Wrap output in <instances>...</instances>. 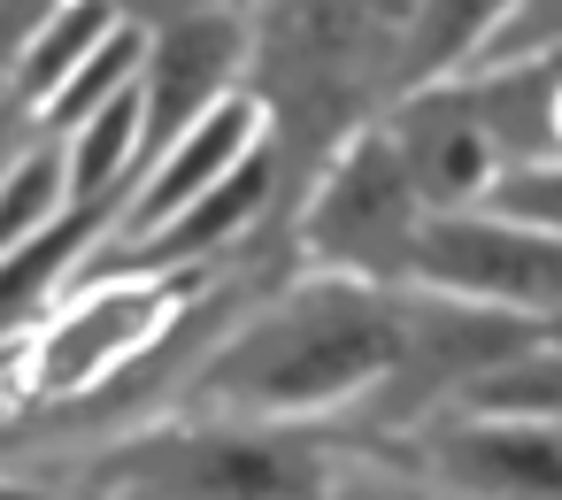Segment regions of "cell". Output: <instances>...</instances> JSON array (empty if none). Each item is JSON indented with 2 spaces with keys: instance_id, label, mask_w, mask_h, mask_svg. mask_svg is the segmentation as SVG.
Segmentation results:
<instances>
[{
  "instance_id": "1",
  "label": "cell",
  "mask_w": 562,
  "mask_h": 500,
  "mask_svg": "<svg viewBox=\"0 0 562 500\" xmlns=\"http://www.w3.org/2000/svg\"><path fill=\"white\" fill-rule=\"evenodd\" d=\"M401 362V300L362 277H316L255 316L209 370V393L232 408H316Z\"/></svg>"
},
{
  "instance_id": "2",
  "label": "cell",
  "mask_w": 562,
  "mask_h": 500,
  "mask_svg": "<svg viewBox=\"0 0 562 500\" xmlns=\"http://www.w3.org/2000/svg\"><path fill=\"white\" fill-rule=\"evenodd\" d=\"M416 0H270L247 24V55H262V109L285 124V155H316L331 132H355L370 86L401 70Z\"/></svg>"
},
{
  "instance_id": "3",
  "label": "cell",
  "mask_w": 562,
  "mask_h": 500,
  "mask_svg": "<svg viewBox=\"0 0 562 500\" xmlns=\"http://www.w3.org/2000/svg\"><path fill=\"white\" fill-rule=\"evenodd\" d=\"M416 224H424V201H416L385 124H355L331 147V162H316V201L301 216V247L331 277L393 285V277H408Z\"/></svg>"
},
{
  "instance_id": "4",
  "label": "cell",
  "mask_w": 562,
  "mask_h": 500,
  "mask_svg": "<svg viewBox=\"0 0 562 500\" xmlns=\"http://www.w3.org/2000/svg\"><path fill=\"white\" fill-rule=\"evenodd\" d=\"M408 277H424L431 293H454V300L531 316V323L562 316V239L539 224H508L493 208L424 216L416 247H408Z\"/></svg>"
},
{
  "instance_id": "5",
  "label": "cell",
  "mask_w": 562,
  "mask_h": 500,
  "mask_svg": "<svg viewBox=\"0 0 562 500\" xmlns=\"http://www.w3.org/2000/svg\"><path fill=\"white\" fill-rule=\"evenodd\" d=\"M109 485L124 500H324V469L278 431H170L132 446Z\"/></svg>"
},
{
  "instance_id": "6",
  "label": "cell",
  "mask_w": 562,
  "mask_h": 500,
  "mask_svg": "<svg viewBox=\"0 0 562 500\" xmlns=\"http://www.w3.org/2000/svg\"><path fill=\"white\" fill-rule=\"evenodd\" d=\"M539 339H547V323L508 316V308H485V300H454V293L401 300V362L385 370L393 377L385 416H408L431 393H462L477 370H493V362H508V354H524Z\"/></svg>"
},
{
  "instance_id": "7",
  "label": "cell",
  "mask_w": 562,
  "mask_h": 500,
  "mask_svg": "<svg viewBox=\"0 0 562 500\" xmlns=\"http://www.w3.org/2000/svg\"><path fill=\"white\" fill-rule=\"evenodd\" d=\"M247 63V16L239 9H201V16H178L162 32H147V63H139V155H162L186 124H201L232 78Z\"/></svg>"
},
{
  "instance_id": "8",
  "label": "cell",
  "mask_w": 562,
  "mask_h": 500,
  "mask_svg": "<svg viewBox=\"0 0 562 500\" xmlns=\"http://www.w3.org/2000/svg\"><path fill=\"white\" fill-rule=\"evenodd\" d=\"M385 139H393V155H401V170H408L424 216L470 208V201L493 185V170H501V155H493V139L477 132V116H470V101H462L454 78H447V86L393 93Z\"/></svg>"
},
{
  "instance_id": "9",
  "label": "cell",
  "mask_w": 562,
  "mask_h": 500,
  "mask_svg": "<svg viewBox=\"0 0 562 500\" xmlns=\"http://www.w3.org/2000/svg\"><path fill=\"white\" fill-rule=\"evenodd\" d=\"M178 308V285L170 277H109L101 300H86L78 316H63L40 346V385L47 393H78L93 385L101 370H132L139 346L170 323Z\"/></svg>"
},
{
  "instance_id": "10",
  "label": "cell",
  "mask_w": 562,
  "mask_h": 500,
  "mask_svg": "<svg viewBox=\"0 0 562 500\" xmlns=\"http://www.w3.org/2000/svg\"><path fill=\"white\" fill-rule=\"evenodd\" d=\"M431 469L462 500H562V423L462 416L431 439Z\"/></svg>"
},
{
  "instance_id": "11",
  "label": "cell",
  "mask_w": 562,
  "mask_h": 500,
  "mask_svg": "<svg viewBox=\"0 0 562 500\" xmlns=\"http://www.w3.org/2000/svg\"><path fill=\"white\" fill-rule=\"evenodd\" d=\"M270 185H278V147L270 139H255L201 201H186L170 224H155L147 239H124L132 254H101L86 277H162V270H186V262H201L209 247H224V239H239L247 231V216L270 201Z\"/></svg>"
},
{
  "instance_id": "12",
  "label": "cell",
  "mask_w": 562,
  "mask_h": 500,
  "mask_svg": "<svg viewBox=\"0 0 562 500\" xmlns=\"http://www.w3.org/2000/svg\"><path fill=\"white\" fill-rule=\"evenodd\" d=\"M262 139V101L255 93H224L201 124H186L162 155H155V178H147V193L132 185V216H124V239H147L155 224H170L186 201H201L247 147Z\"/></svg>"
},
{
  "instance_id": "13",
  "label": "cell",
  "mask_w": 562,
  "mask_h": 500,
  "mask_svg": "<svg viewBox=\"0 0 562 500\" xmlns=\"http://www.w3.org/2000/svg\"><path fill=\"white\" fill-rule=\"evenodd\" d=\"M508 9H516V0H416L408 39H401V70H393V93L447 86V78L477 70V55L508 24Z\"/></svg>"
},
{
  "instance_id": "14",
  "label": "cell",
  "mask_w": 562,
  "mask_h": 500,
  "mask_svg": "<svg viewBox=\"0 0 562 500\" xmlns=\"http://www.w3.org/2000/svg\"><path fill=\"white\" fill-rule=\"evenodd\" d=\"M116 201H124V185L116 193H101V201H78V208H63L47 231H32L24 247H9V254H0V339H9L55 285H63V270L109 231V216H116Z\"/></svg>"
},
{
  "instance_id": "15",
  "label": "cell",
  "mask_w": 562,
  "mask_h": 500,
  "mask_svg": "<svg viewBox=\"0 0 562 500\" xmlns=\"http://www.w3.org/2000/svg\"><path fill=\"white\" fill-rule=\"evenodd\" d=\"M116 24H124L116 0H55V16L24 39V63H16V86H9V93H16L24 109H40V101H47V93H55V86L116 32Z\"/></svg>"
},
{
  "instance_id": "16",
  "label": "cell",
  "mask_w": 562,
  "mask_h": 500,
  "mask_svg": "<svg viewBox=\"0 0 562 500\" xmlns=\"http://www.w3.org/2000/svg\"><path fill=\"white\" fill-rule=\"evenodd\" d=\"M139 124H147L139 86H124L109 109H93V116L78 124V139L63 147V185H70V201H101V193H116V185L132 178V162H139Z\"/></svg>"
},
{
  "instance_id": "17",
  "label": "cell",
  "mask_w": 562,
  "mask_h": 500,
  "mask_svg": "<svg viewBox=\"0 0 562 500\" xmlns=\"http://www.w3.org/2000/svg\"><path fill=\"white\" fill-rule=\"evenodd\" d=\"M139 63H147V32H139V24H116V32L40 101V132H47V139H70L93 109H109L124 86H139Z\"/></svg>"
},
{
  "instance_id": "18",
  "label": "cell",
  "mask_w": 562,
  "mask_h": 500,
  "mask_svg": "<svg viewBox=\"0 0 562 500\" xmlns=\"http://www.w3.org/2000/svg\"><path fill=\"white\" fill-rule=\"evenodd\" d=\"M462 416H508V423H562V346H524L462 385Z\"/></svg>"
},
{
  "instance_id": "19",
  "label": "cell",
  "mask_w": 562,
  "mask_h": 500,
  "mask_svg": "<svg viewBox=\"0 0 562 500\" xmlns=\"http://www.w3.org/2000/svg\"><path fill=\"white\" fill-rule=\"evenodd\" d=\"M63 201H70V185H63V139H40L24 162L0 170V254L24 247L32 231H47L63 216Z\"/></svg>"
},
{
  "instance_id": "20",
  "label": "cell",
  "mask_w": 562,
  "mask_h": 500,
  "mask_svg": "<svg viewBox=\"0 0 562 500\" xmlns=\"http://www.w3.org/2000/svg\"><path fill=\"white\" fill-rule=\"evenodd\" d=\"M477 201H485L493 216H508V224H539V231H554V239H562V155L493 170V185H485Z\"/></svg>"
},
{
  "instance_id": "21",
  "label": "cell",
  "mask_w": 562,
  "mask_h": 500,
  "mask_svg": "<svg viewBox=\"0 0 562 500\" xmlns=\"http://www.w3.org/2000/svg\"><path fill=\"white\" fill-rule=\"evenodd\" d=\"M531 55H562V0H516L508 24L493 32V47L477 55L485 63H531Z\"/></svg>"
},
{
  "instance_id": "22",
  "label": "cell",
  "mask_w": 562,
  "mask_h": 500,
  "mask_svg": "<svg viewBox=\"0 0 562 500\" xmlns=\"http://www.w3.org/2000/svg\"><path fill=\"white\" fill-rule=\"evenodd\" d=\"M201 9H239V0H116V16L139 24V32H162L178 16H201Z\"/></svg>"
},
{
  "instance_id": "23",
  "label": "cell",
  "mask_w": 562,
  "mask_h": 500,
  "mask_svg": "<svg viewBox=\"0 0 562 500\" xmlns=\"http://www.w3.org/2000/svg\"><path fill=\"white\" fill-rule=\"evenodd\" d=\"M547 339H554V346H562V316H554V323H547Z\"/></svg>"
},
{
  "instance_id": "24",
  "label": "cell",
  "mask_w": 562,
  "mask_h": 500,
  "mask_svg": "<svg viewBox=\"0 0 562 500\" xmlns=\"http://www.w3.org/2000/svg\"><path fill=\"white\" fill-rule=\"evenodd\" d=\"M0 500H32V492H0Z\"/></svg>"
}]
</instances>
